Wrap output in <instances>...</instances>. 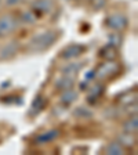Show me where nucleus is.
I'll return each mask as SVG.
<instances>
[{"label":"nucleus","instance_id":"1","mask_svg":"<svg viewBox=\"0 0 138 155\" xmlns=\"http://www.w3.org/2000/svg\"><path fill=\"white\" fill-rule=\"evenodd\" d=\"M59 33L57 31H46L39 35L33 36L30 39V42L28 43V50L32 53H42L47 48H50L55 43V40L58 39Z\"/></svg>","mask_w":138,"mask_h":155},{"label":"nucleus","instance_id":"16","mask_svg":"<svg viewBox=\"0 0 138 155\" xmlns=\"http://www.w3.org/2000/svg\"><path fill=\"white\" fill-rule=\"evenodd\" d=\"M106 152H108V154H115V155L123 154V147L119 144V143H112L111 145H108Z\"/></svg>","mask_w":138,"mask_h":155},{"label":"nucleus","instance_id":"19","mask_svg":"<svg viewBox=\"0 0 138 155\" xmlns=\"http://www.w3.org/2000/svg\"><path fill=\"white\" fill-rule=\"evenodd\" d=\"M82 114H84V108H77V111L75 112V115H82ZM91 112L90 111H86V116H90Z\"/></svg>","mask_w":138,"mask_h":155},{"label":"nucleus","instance_id":"10","mask_svg":"<svg viewBox=\"0 0 138 155\" xmlns=\"http://www.w3.org/2000/svg\"><path fill=\"white\" fill-rule=\"evenodd\" d=\"M17 51H18V43L17 42L8 43V45H6L2 48V51H0V60H7V58L13 57Z\"/></svg>","mask_w":138,"mask_h":155},{"label":"nucleus","instance_id":"3","mask_svg":"<svg viewBox=\"0 0 138 155\" xmlns=\"http://www.w3.org/2000/svg\"><path fill=\"white\" fill-rule=\"evenodd\" d=\"M119 71H120L119 64H116V62H113L109 60L108 62H105V64L100 65V67L97 68L95 76L100 78V79H108V78L113 76V75L119 74Z\"/></svg>","mask_w":138,"mask_h":155},{"label":"nucleus","instance_id":"6","mask_svg":"<svg viewBox=\"0 0 138 155\" xmlns=\"http://www.w3.org/2000/svg\"><path fill=\"white\" fill-rule=\"evenodd\" d=\"M53 8V0H35L32 3V11L36 15L50 13Z\"/></svg>","mask_w":138,"mask_h":155},{"label":"nucleus","instance_id":"4","mask_svg":"<svg viewBox=\"0 0 138 155\" xmlns=\"http://www.w3.org/2000/svg\"><path fill=\"white\" fill-rule=\"evenodd\" d=\"M105 24H106V26L109 29H112V31H123V29H126L129 21H127V18H126L124 15H122V14H112V15H109L106 18Z\"/></svg>","mask_w":138,"mask_h":155},{"label":"nucleus","instance_id":"2","mask_svg":"<svg viewBox=\"0 0 138 155\" xmlns=\"http://www.w3.org/2000/svg\"><path fill=\"white\" fill-rule=\"evenodd\" d=\"M19 19L14 14H4L0 17V38L13 33L18 28Z\"/></svg>","mask_w":138,"mask_h":155},{"label":"nucleus","instance_id":"8","mask_svg":"<svg viewBox=\"0 0 138 155\" xmlns=\"http://www.w3.org/2000/svg\"><path fill=\"white\" fill-rule=\"evenodd\" d=\"M46 104H47V100H46V97H43V96H37L33 100V103H32V107H30V112H29V115H37L39 112L42 110H44V107H46Z\"/></svg>","mask_w":138,"mask_h":155},{"label":"nucleus","instance_id":"14","mask_svg":"<svg viewBox=\"0 0 138 155\" xmlns=\"http://www.w3.org/2000/svg\"><path fill=\"white\" fill-rule=\"evenodd\" d=\"M82 67H83L82 64H71V65H68V67L62 68V74L69 75V76H73V75H76L77 72L80 71Z\"/></svg>","mask_w":138,"mask_h":155},{"label":"nucleus","instance_id":"9","mask_svg":"<svg viewBox=\"0 0 138 155\" xmlns=\"http://www.w3.org/2000/svg\"><path fill=\"white\" fill-rule=\"evenodd\" d=\"M104 90H105V87H104L102 84H95V86L90 87V91H88V96H87V101L90 104H94L102 96Z\"/></svg>","mask_w":138,"mask_h":155},{"label":"nucleus","instance_id":"13","mask_svg":"<svg viewBox=\"0 0 138 155\" xmlns=\"http://www.w3.org/2000/svg\"><path fill=\"white\" fill-rule=\"evenodd\" d=\"M137 118H131V119L126 120L124 123H123V130H124V133H129V134H133V133L137 132Z\"/></svg>","mask_w":138,"mask_h":155},{"label":"nucleus","instance_id":"5","mask_svg":"<svg viewBox=\"0 0 138 155\" xmlns=\"http://www.w3.org/2000/svg\"><path fill=\"white\" fill-rule=\"evenodd\" d=\"M84 50H86V47L82 45H69L61 51V58H64V60H72V58H76L80 54H83Z\"/></svg>","mask_w":138,"mask_h":155},{"label":"nucleus","instance_id":"7","mask_svg":"<svg viewBox=\"0 0 138 155\" xmlns=\"http://www.w3.org/2000/svg\"><path fill=\"white\" fill-rule=\"evenodd\" d=\"M58 136H59V130L58 129H51V130H47V132H43L35 137V144H46V143H50L57 139Z\"/></svg>","mask_w":138,"mask_h":155},{"label":"nucleus","instance_id":"11","mask_svg":"<svg viewBox=\"0 0 138 155\" xmlns=\"http://www.w3.org/2000/svg\"><path fill=\"white\" fill-rule=\"evenodd\" d=\"M75 84V78L69 76V75H62L59 78V81L57 82V87L59 90H66V89H72Z\"/></svg>","mask_w":138,"mask_h":155},{"label":"nucleus","instance_id":"18","mask_svg":"<svg viewBox=\"0 0 138 155\" xmlns=\"http://www.w3.org/2000/svg\"><path fill=\"white\" fill-rule=\"evenodd\" d=\"M21 2H22V0H6V4L7 6H17V4H19L21 3Z\"/></svg>","mask_w":138,"mask_h":155},{"label":"nucleus","instance_id":"15","mask_svg":"<svg viewBox=\"0 0 138 155\" xmlns=\"http://www.w3.org/2000/svg\"><path fill=\"white\" fill-rule=\"evenodd\" d=\"M36 18H37V15L33 13L32 10H26V11H24L21 14V21L26 24H33L36 21Z\"/></svg>","mask_w":138,"mask_h":155},{"label":"nucleus","instance_id":"12","mask_svg":"<svg viewBox=\"0 0 138 155\" xmlns=\"http://www.w3.org/2000/svg\"><path fill=\"white\" fill-rule=\"evenodd\" d=\"M76 98H77V93L75 90H72V89H66V90H64V93L61 94V101L64 104H66V105L72 104Z\"/></svg>","mask_w":138,"mask_h":155},{"label":"nucleus","instance_id":"17","mask_svg":"<svg viewBox=\"0 0 138 155\" xmlns=\"http://www.w3.org/2000/svg\"><path fill=\"white\" fill-rule=\"evenodd\" d=\"M91 4L94 8H100V7L105 6V0H91Z\"/></svg>","mask_w":138,"mask_h":155}]
</instances>
